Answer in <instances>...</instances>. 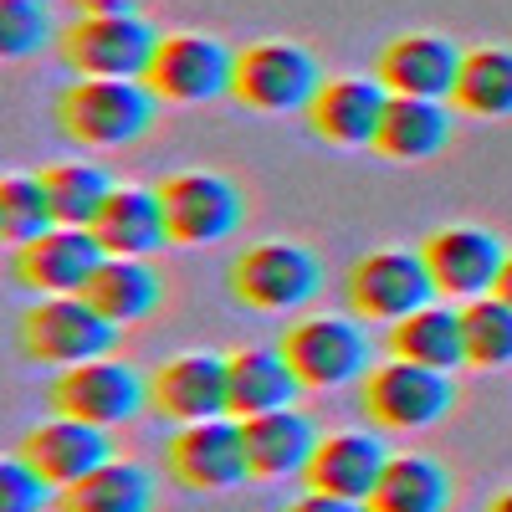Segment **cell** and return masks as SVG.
Returning a JSON list of instances; mask_svg holds the SVG:
<instances>
[{
  "label": "cell",
  "instance_id": "cell-1",
  "mask_svg": "<svg viewBox=\"0 0 512 512\" xmlns=\"http://www.w3.org/2000/svg\"><path fill=\"white\" fill-rule=\"evenodd\" d=\"M159 98L149 82H113V77H77L57 93V128L77 149H128L154 128Z\"/></svg>",
  "mask_w": 512,
  "mask_h": 512
},
{
  "label": "cell",
  "instance_id": "cell-2",
  "mask_svg": "<svg viewBox=\"0 0 512 512\" xmlns=\"http://www.w3.org/2000/svg\"><path fill=\"white\" fill-rule=\"evenodd\" d=\"M16 344L31 364L72 369V364H88V359H108L118 349V328L82 292H57V297H36L21 313Z\"/></svg>",
  "mask_w": 512,
  "mask_h": 512
},
{
  "label": "cell",
  "instance_id": "cell-3",
  "mask_svg": "<svg viewBox=\"0 0 512 512\" xmlns=\"http://www.w3.org/2000/svg\"><path fill=\"white\" fill-rule=\"evenodd\" d=\"M359 410L379 431H431L456 410V384L446 369H425L390 354L359 379Z\"/></svg>",
  "mask_w": 512,
  "mask_h": 512
},
{
  "label": "cell",
  "instance_id": "cell-4",
  "mask_svg": "<svg viewBox=\"0 0 512 512\" xmlns=\"http://www.w3.org/2000/svg\"><path fill=\"white\" fill-rule=\"evenodd\" d=\"M159 36L154 26L134 16H93L82 11L57 31V57L72 77H113V82H144L154 62Z\"/></svg>",
  "mask_w": 512,
  "mask_h": 512
},
{
  "label": "cell",
  "instance_id": "cell-5",
  "mask_svg": "<svg viewBox=\"0 0 512 512\" xmlns=\"http://www.w3.org/2000/svg\"><path fill=\"white\" fill-rule=\"evenodd\" d=\"M436 282H431V267H425L420 246L405 251V246H384V251H369L349 267L344 277V303L359 323H384L395 328L400 318L420 313L436 303Z\"/></svg>",
  "mask_w": 512,
  "mask_h": 512
},
{
  "label": "cell",
  "instance_id": "cell-6",
  "mask_svg": "<svg viewBox=\"0 0 512 512\" xmlns=\"http://www.w3.org/2000/svg\"><path fill=\"white\" fill-rule=\"evenodd\" d=\"M318 88H323L318 57L308 47H297V41L267 36L236 52L231 98L251 113H308Z\"/></svg>",
  "mask_w": 512,
  "mask_h": 512
},
{
  "label": "cell",
  "instance_id": "cell-7",
  "mask_svg": "<svg viewBox=\"0 0 512 512\" xmlns=\"http://www.w3.org/2000/svg\"><path fill=\"white\" fill-rule=\"evenodd\" d=\"M323 292V267L297 241H256L231 262V297L251 313H297Z\"/></svg>",
  "mask_w": 512,
  "mask_h": 512
},
{
  "label": "cell",
  "instance_id": "cell-8",
  "mask_svg": "<svg viewBox=\"0 0 512 512\" xmlns=\"http://www.w3.org/2000/svg\"><path fill=\"white\" fill-rule=\"evenodd\" d=\"M149 93L159 103H175V108H200V103H216L231 98V82H236V52L226 47L221 36H200V31H169L159 36L154 62H149Z\"/></svg>",
  "mask_w": 512,
  "mask_h": 512
},
{
  "label": "cell",
  "instance_id": "cell-9",
  "mask_svg": "<svg viewBox=\"0 0 512 512\" xmlns=\"http://www.w3.org/2000/svg\"><path fill=\"white\" fill-rule=\"evenodd\" d=\"M52 410L88 425H134L149 410V374L128 359H88L52 379Z\"/></svg>",
  "mask_w": 512,
  "mask_h": 512
},
{
  "label": "cell",
  "instance_id": "cell-10",
  "mask_svg": "<svg viewBox=\"0 0 512 512\" xmlns=\"http://www.w3.org/2000/svg\"><path fill=\"white\" fill-rule=\"evenodd\" d=\"M287 364L297 369L303 390H344V384H359L374 364H369V338L354 318L338 313H313L297 318L292 328H282Z\"/></svg>",
  "mask_w": 512,
  "mask_h": 512
},
{
  "label": "cell",
  "instance_id": "cell-11",
  "mask_svg": "<svg viewBox=\"0 0 512 512\" xmlns=\"http://www.w3.org/2000/svg\"><path fill=\"white\" fill-rule=\"evenodd\" d=\"M164 200V221H169V241L175 246H216L226 236H236L246 200L241 190L216 175V169H185V175H169L159 185Z\"/></svg>",
  "mask_w": 512,
  "mask_h": 512
},
{
  "label": "cell",
  "instance_id": "cell-12",
  "mask_svg": "<svg viewBox=\"0 0 512 512\" xmlns=\"http://www.w3.org/2000/svg\"><path fill=\"white\" fill-rule=\"evenodd\" d=\"M164 466L169 477L190 492H231L251 477L246 461V431L236 415H216V420H195L180 425L175 441L164 446Z\"/></svg>",
  "mask_w": 512,
  "mask_h": 512
},
{
  "label": "cell",
  "instance_id": "cell-13",
  "mask_svg": "<svg viewBox=\"0 0 512 512\" xmlns=\"http://www.w3.org/2000/svg\"><path fill=\"white\" fill-rule=\"evenodd\" d=\"M149 410L159 420L195 425L231 415V364L221 354H175L149 374Z\"/></svg>",
  "mask_w": 512,
  "mask_h": 512
},
{
  "label": "cell",
  "instance_id": "cell-14",
  "mask_svg": "<svg viewBox=\"0 0 512 512\" xmlns=\"http://www.w3.org/2000/svg\"><path fill=\"white\" fill-rule=\"evenodd\" d=\"M420 256H425V267H431L436 292L451 297V303L487 297L502 277V262H507L502 241L482 226H441L420 241Z\"/></svg>",
  "mask_w": 512,
  "mask_h": 512
},
{
  "label": "cell",
  "instance_id": "cell-15",
  "mask_svg": "<svg viewBox=\"0 0 512 512\" xmlns=\"http://www.w3.org/2000/svg\"><path fill=\"white\" fill-rule=\"evenodd\" d=\"M103 241L88 226H52L47 236H36L26 246H11V272L21 287L36 297H57V292H82L103 267Z\"/></svg>",
  "mask_w": 512,
  "mask_h": 512
},
{
  "label": "cell",
  "instance_id": "cell-16",
  "mask_svg": "<svg viewBox=\"0 0 512 512\" xmlns=\"http://www.w3.org/2000/svg\"><path fill=\"white\" fill-rule=\"evenodd\" d=\"M16 451H21L57 492L77 487L82 477H93L98 466L113 461V441H108L103 425L72 420V415H47V420H36L31 431L21 436Z\"/></svg>",
  "mask_w": 512,
  "mask_h": 512
},
{
  "label": "cell",
  "instance_id": "cell-17",
  "mask_svg": "<svg viewBox=\"0 0 512 512\" xmlns=\"http://www.w3.org/2000/svg\"><path fill=\"white\" fill-rule=\"evenodd\" d=\"M461 62L466 52L446 36L431 31H405L390 47L379 52L374 77L390 88L395 98H431V103H451L456 82H461Z\"/></svg>",
  "mask_w": 512,
  "mask_h": 512
},
{
  "label": "cell",
  "instance_id": "cell-18",
  "mask_svg": "<svg viewBox=\"0 0 512 512\" xmlns=\"http://www.w3.org/2000/svg\"><path fill=\"white\" fill-rule=\"evenodd\" d=\"M390 88L379 77H323L318 98L308 103V128L333 149H374Z\"/></svg>",
  "mask_w": 512,
  "mask_h": 512
},
{
  "label": "cell",
  "instance_id": "cell-19",
  "mask_svg": "<svg viewBox=\"0 0 512 512\" xmlns=\"http://www.w3.org/2000/svg\"><path fill=\"white\" fill-rule=\"evenodd\" d=\"M384 466H390V446L369 431H333L318 441L313 461H308V492H333V497H349V502H369Z\"/></svg>",
  "mask_w": 512,
  "mask_h": 512
},
{
  "label": "cell",
  "instance_id": "cell-20",
  "mask_svg": "<svg viewBox=\"0 0 512 512\" xmlns=\"http://www.w3.org/2000/svg\"><path fill=\"white\" fill-rule=\"evenodd\" d=\"M246 431V461H251V477L262 482H282V477H303L308 461L318 451V425L303 410H272V415H251L241 420Z\"/></svg>",
  "mask_w": 512,
  "mask_h": 512
},
{
  "label": "cell",
  "instance_id": "cell-21",
  "mask_svg": "<svg viewBox=\"0 0 512 512\" xmlns=\"http://www.w3.org/2000/svg\"><path fill=\"white\" fill-rule=\"evenodd\" d=\"M82 297L113 323V328H134L149 323L164 308V277L154 272L149 256H103V267L93 282L82 287Z\"/></svg>",
  "mask_w": 512,
  "mask_h": 512
},
{
  "label": "cell",
  "instance_id": "cell-22",
  "mask_svg": "<svg viewBox=\"0 0 512 512\" xmlns=\"http://www.w3.org/2000/svg\"><path fill=\"white\" fill-rule=\"evenodd\" d=\"M93 236L103 241L108 256H154L169 241V221H164L159 190L113 185L108 205L98 210V221H93Z\"/></svg>",
  "mask_w": 512,
  "mask_h": 512
},
{
  "label": "cell",
  "instance_id": "cell-23",
  "mask_svg": "<svg viewBox=\"0 0 512 512\" xmlns=\"http://www.w3.org/2000/svg\"><path fill=\"white\" fill-rule=\"evenodd\" d=\"M226 364H231V415L236 420L297 405L303 379H297V369L287 364L282 349H236Z\"/></svg>",
  "mask_w": 512,
  "mask_h": 512
},
{
  "label": "cell",
  "instance_id": "cell-24",
  "mask_svg": "<svg viewBox=\"0 0 512 512\" xmlns=\"http://www.w3.org/2000/svg\"><path fill=\"white\" fill-rule=\"evenodd\" d=\"M395 359L425 364V369H461L466 364V328H461V308L451 303H431L410 318H400L390 333H384Z\"/></svg>",
  "mask_w": 512,
  "mask_h": 512
},
{
  "label": "cell",
  "instance_id": "cell-25",
  "mask_svg": "<svg viewBox=\"0 0 512 512\" xmlns=\"http://www.w3.org/2000/svg\"><path fill=\"white\" fill-rule=\"evenodd\" d=\"M446 144H451V113H446V103H431V98H395V93H390V108H384L379 139H374V149H379L384 159L420 164V159H436Z\"/></svg>",
  "mask_w": 512,
  "mask_h": 512
},
{
  "label": "cell",
  "instance_id": "cell-26",
  "mask_svg": "<svg viewBox=\"0 0 512 512\" xmlns=\"http://www.w3.org/2000/svg\"><path fill=\"white\" fill-rule=\"evenodd\" d=\"M451 497H456V482L446 466L436 456L405 451V456H390V466H384V477L369 497V512H446Z\"/></svg>",
  "mask_w": 512,
  "mask_h": 512
},
{
  "label": "cell",
  "instance_id": "cell-27",
  "mask_svg": "<svg viewBox=\"0 0 512 512\" xmlns=\"http://www.w3.org/2000/svg\"><path fill=\"white\" fill-rule=\"evenodd\" d=\"M57 512H154V477L139 461H108L77 487L57 492Z\"/></svg>",
  "mask_w": 512,
  "mask_h": 512
},
{
  "label": "cell",
  "instance_id": "cell-28",
  "mask_svg": "<svg viewBox=\"0 0 512 512\" xmlns=\"http://www.w3.org/2000/svg\"><path fill=\"white\" fill-rule=\"evenodd\" d=\"M451 108L472 118H512V47H472L461 62Z\"/></svg>",
  "mask_w": 512,
  "mask_h": 512
},
{
  "label": "cell",
  "instance_id": "cell-29",
  "mask_svg": "<svg viewBox=\"0 0 512 512\" xmlns=\"http://www.w3.org/2000/svg\"><path fill=\"white\" fill-rule=\"evenodd\" d=\"M41 185H47V195H52L57 226H88V231H93L98 210L113 195V180L103 175L98 164H82V159L47 164V169H41Z\"/></svg>",
  "mask_w": 512,
  "mask_h": 512
},
{
  "label": "cell",
  "instance_id": "cell-30",
  "mask_svg": "<svg viewBox=\"0 0 512 512\" xmlns=\"http://www.w3.org/2000/svg\"><path fill=\"white\" fill-rule=\"evenodd\" d=\"M461 328H466V364L472 369L512 364V303H502L497 292L461 303Z\"/></svg>",
  "mask_w": 512,
  "mask_h": 512
},
{
  "label": "cell",
  "instance_id": "cell-31",
  "mask_svg": "<svg viewBox=\"0 0 512 512\" xmlns=\"http://www.w3.org/2000/svg\"><path fill=\"white\" fill-rule=\"evenodd\" d=\"M52 226H57V216H52V195L41 185V175H6L0 180V236L11 246L47 236Z\"/></svg>",
  "mask_w": 512,
  "mask_h": 512
},
{
  "label": "cell",
  "instance_id": "cell-32",
  "mask_svg": "<svg viewBox=\"0 0 512 512\" xmlns=\"http://www.w3.org/2000/svg\"><path fill=\"white\" fill-rule=\"evenodd\" d=\"M57 41V26L41 0H0V57L26 62Z\"/></svg>",
  "mask_w": 512,
  "mask_h": 512
},
{
  "label": "cell",
  "instance_id": "cell-33",
  "mask_svg": "<svg viewBox=\"0 0 512 512\" xmlns=\"http://www.w3.org/2000/svg\"><path fill=\"white\" fill-rule=\"evenodd\" d=\"M47 507H57V487L21 451H11L0 461V512H47Z\"/></svg>",
  "mask_w": 512,
  "mask_h": 512
},
{
  "label": "cell",
  "instance_id": "cell-34",
  "mask_svg": "<svg viewBox=\"0 0 512 512\" xmlns=\"http://www.w3.org/2000/svg\"><path fill=\"white\" fill-rule=\"evenodd\" d=\"M282 512H369V502H349V497H333V492H303Z\"/></svg>",
  "mask_w": 512,
  "mask_h": 512
},
{
  "label": "cell",
  "instance_id": "cell-35",
  "mask_svg": "<svg viewBox=\"0 0 512 512\" xmlns=\"http://www.w3.org/2000/svg\"><path fill=\"white\" fill-rule=\"evenodd\" d=\"M82 11H93V16H134L139 6L134 0H77Z\"/></svg>",
  "mask_w": 512,
  "mask_h": 512
},
{
  "label": "cell",
  "instance_id": "cell-36",
  "mask_svg": "<svg viewBox=\"0 0 512 512\" xmlns=\"http://www.w3.org/2000/svg\"><path fill=\"white\" fill-rule=\"evenodd\" d=\"M502 303H512V251H507V262H502V277H497V287H492Z\"/></svg>",
  "mask_w": 512,
  "mask_h": 512
},
{
  "label": "cell",
  "instance_id": "cell-37",
  "mask_svg": "<svg viewBox=\"0 0 512 512\" xmlns=\"http://www.w3.org/2000/svg\"><path fill=\"white\" fill-rule=\"evenodd\" d=\"M482 512H512V487H502V492H497V497H492Z\"/></svg>",
  "mask_w": 512,
  "mask_h": 512
}]
</instances>
